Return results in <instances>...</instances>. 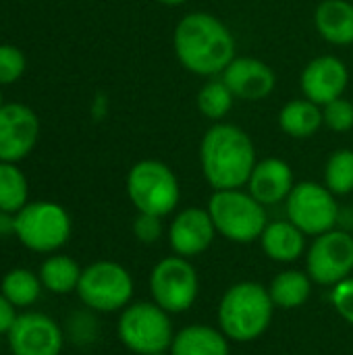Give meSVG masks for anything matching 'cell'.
Here are the masks:
<instances>
[{"mask_svg":"<svg viewBox=\"0 0 353 355\" xmlns=\"http://www.w3.org/2000/svg\"><path fill=\"white\" fill-rule=\"evenodd\" d=\"M216 235V227L210 218L208 210L202 208H185L181 210L169 231V239L177 256L189 258L206 252Z\"/></svg>","mask_w":353,"mask_h":355,"instance_id":"cell-16","label":"cell"},{"mask_svg":"<svg viewBox=\"0 0 353 355\" xmlns=\"http://www.w3.org/2000/svg\"><path fill=\"white\" fill-rule=\"evenodd\" d=\"M275 304L260 283H237L221 300L218 322L223 333L233 341L258 339L273 320Z\"/></svg>","mask_w":353,"mask_h":355,"instance_id":"cell-3","label":"cell"},{"mask_svg":"<svg viewBox=\"0 0 353 355\" xmlns=\"http://www.w3.org/2000/svg\"><path fill=\"white\" fill-rule=\"evenodd\" d=\"M119 339L133 354L152 355L166 352L175 339L169 312H164L158 304L148 302L129 306L119 320Z\"/></svg>","mask_w":353,"mask_h":355,"instance_id":"cell-7","label":"cell"},{"mask_svg":"<svg viewBox=\"0 0 353 355\" xmlns=\"http://www.w3.org/2000/svg\"><path fill=\"white\" fill-rule=\"evenodd\" d=\"M331 300H333L335 310H337L347 322H352L353 324V279L347 277L345 281L337 283V285H335V291H333V295H331Z\"/></svg>","mask_w":353,"mask_h":355,"instance_id":"cell-31","label":"cell"},{"mask_svg":"<svg viewBox=\"0 0 353 355\" xmlns=\"http://www.w3.org/2000/svg\"><path fill=\"white\" fill-rule=\"evenodd\" d=\"M81 268L79 264L69 258V256H52L40 266V281L42 285L58 295L71 293L77 289L79 279H81Z\"/></svg>","mask_w":353,"mask_h":355,"instance_id":"cell-22","label":"cell"},{"mask_svg":"<svg viewBox=\"0 0 353 355\" xmlns=\"http://www.w3.org/2000/svg\"><path fill=\"white\" fill-rule=\"evenodd\" d=\"M287 216L304 235H322L331 231L339 218L335 193L327 185L304 181L293 185L287 196Z\"/></svg>","mask_w":353,"mask_h":355,"instance_id":"cell-9","label":"cell"},{"mask_svg":"<svg viewBox=\"0 0 353 355\" xmlns=\"http://www.w3.org/2000/svg\"><path fill=\"white\" fill-rule=\"evenodd\" d=\"M15 235L31 252H54L67 243L71 218L67 210L54 202L25 204L15 214Z\"/></svg>","mask_w":353,"mask_h":355,"instance_id":"cell-6","label":"cell"},{"mask_svg":"<svg viewBox=\"0 0 353 355\" xmlns=\"http://www.w3.org/2000/svg\"><path fill=\"white\" fill-rule=\"evenodd\" d=\"M8 347L12 355H60L62 333L60 327L44 314H21L8 331Z\"/></svg>","mask_w":353,"mask_h":355,"instance_id":"cell-12","label":"cell"},{"mask_svg":"<svg viewBox=\"0 0 353 355\" xmlns=\"http://www.w3.org/2000/svg\"><path fill=\"white\" fill-rule=\"evenodd\" d=\"M262 250L275 262H295L306 245L304 233L291 220L268 223L260 235Z\"/></svg>","mask_w":353,"mask_h":355,"instance_id":"cell-19","label":"cell"},{"mask_svg":"<svg viewBox=\"0 0 353 355\" xmlns=\"http://www.w3.org/2000/svg\"><path fill=\"white\" fill-rule=\"evenodd\" d=\"M17 320V314H15V306L0 293V335H8V331L12 329Z\"/></svg>","mask_w":353,"mask_h":355,"instance_id":"cell-32","label":"cell"},{"mask_svg":"<svg viewBox=\"0 0 353 355\" xmlns=\"http://www.w3.org/2000/svg\"><path fill=\"white\" fill-rule=\"evenodd\" d=\"M310 291H312L310 279L300 270H285L277 275L268 289L273 304L285 310L306 304V300L310 297Z\"/></svg>","mask_w":353,"mask_h":355,"instance_id":"cell-23","label":"cell"},{"mask_svg":"<svg viewBox=\"0 0 353 355\" xmlns=\"http://www.w3.org/2000/svg\"><path fill=\"white\" fill-rule=\"evenodd\" d=\"M179 62L193 75L214 77L235 58V37L231 29L210 12L185 15L173 33Z\"/></svg>","mask_w":353,"mask_h":355,"instance_id":"cell-1","label":"cell"},{"mask_svg":"<svg viewBox=\"0 0 353 355\" xmlns=\"http://www.w3.org/2000/svg\"><path fill=\"white\" fill-rule=\"evenodd\" d=\"M322 125V108L308 98H295L287 102L279 112V127L283 133L295 139L312 137Z\"/></svg>","mask_w":353,"mask_h":355,"instance_id":"cell-20","label":"cell"},{"mask_svg":"<svg viewBox=\"0 0 353 355\" xmlns=\"http://www.w3.org/2000/svg\"><path fill=\"white\" fill-rule=\"evenodd\" d=\"M25 71V56L17 46L0 44V85L15 83Z\"/></svg>","mask_w":353,"mask_h":355,"instance_id":"cell-29","label":"cell"},{"mask_svg":"<svg viewBox=\"0 0 353 355\" xmlns=\"http://www.w3.org/2000/svg\"><path fill=\"white\" fill-rule=\"evenodd\" d=\"M350 83V71L337 56H318L302 71V92L308 100L325 106L343 96Z\"/></svg>","mask_w":353,"mask_h":355,"instance_id":"cell-14","label":"cell"},{"mask_svg":"<svg viewBox=\"0 0 353 355\" xmlns=\"http://www.w3.org/2000/svg\"><path fill=\"white\" fill-rule=\"evenodd\" d=\"M152 355H166L164 352H160V354H152Z\"/></svg>","mask_w":353,"mask_h":355,"instance_id":"cell-36","label":"cell"},{"mask_svg":"<svg viewBox=\"0 0 353 355\" xmlns=\"http://www.w3.org/2000/svg\"><path fill=\"white\" fill-rule=\"evenodd\" d=\"M15 233V216L10 218L8 212H0V237Z\"/></svg>","mask_w":353,"mask_h":355,"instance_id":"cell-33","label":"cell"},{"mask_svg":"<svg viewBox=\"0 0 353 355\" xmlns=\"http://www.w3.org/2000/svg\"><path fill=\"white\" fill-rule=\"evenodd\" d=\"M210 218L216 231L237 243L260 239L268 220L264 204L241 189H218L208 202Z\"/></svg>","mask_w":353,"mask_h":355,"instance_id":"cell-4","label":"cell"},{"mask_svg":"<svg viewBox=\"0 0 353 355\" xmlns=\"http://www.w3.org/2000/svg\"><path fill=\"white\" fill-rule=\"evenodd\" d=\"M40 133L37 116L25 104L0 108V162H19L35 146Z\"/></svg>","mask_w":353,"mask_h":355,"instance_id":"cell-13","label":"cell"},{"mask_svg":"<svg viewBox=\"0 0 353 355\" xmlns=\"http://www.w3.org/2000/svg\"><path fill=\"white\" fill-rule=\"evenodd\" d=\"M133 233L141 243H154L162 235V220L160 216L139 212L137 218L133 220Z\"/></svg>","mask_w":353,"mask_h":355,"instance_id":"cell-30","label":"cell"},{"mask_svg":"<svg viewBox=\"0 0 353 355\" xmlns=\"http://www.w3.org/2000/svg\"><path fill=\"white\" fill-rule=\"evenodd\" d=\"M353 270V237L345 231H327L308 252V275L320 285H337Z\"/></svg>","mask_w":353,"mask_h":355,"instance_id":"cell-11","label":"cell"},{"mask_svg":"<svg viewBox=\"0 0 353 355\" xmlns=\"http://www.w3.org/2000/svg\"><path fill=\"white\" fill-rule=\"evenodd\" d=\"M250 193L264 206L287 200L293 189V171L281 158H264L256 162L248 181Z\"/></svg>","mask_w":353,"mask_h":355,"instance_id":"cell-17","label":"cell"},{"mask_svg":"<svg viewBox=\"0 0 353 355\" xmlns=\"http://www.w3.org/2000/svg\"><path fill=\"white\" fill-rule=\"evenodd\" d=\"M318 33L335 46L353 44V4L347 0H322L314 12Z\"/></svg>","mask_w":353,"mask_h":355,"instance_id":"cell-18","label":"cell"},{"mask_svg":"<svg viewBox=\"0 0 353 355\" xmlns=\"http://www.w3.org/2000/svg\"><path fill=\"white\" fill-rule=\"evenodd\" d=\"M223 81L229 85L235 98L258 102L273 94L277 85L275 71L260 58L239 56L223 71Z\"/></svg>","mask_w":353,"mask_h":355,"instance_id":"cell-15","label":"cell"},{"mask_svg":"<svg viewBox=\"0 0 353 355\" xmlns=\"http://www.w3.org/2000/svg\"><path fill=\"white\" fill-rule=\"evenodd\" d=\"M200 162L206 181L218 189H241L248 185L256 166L252 137L237 125H212L200 144Z\"/></svg>","mask_w":353,"mask_h":355,"instance_id":"cell-2","label":"cell"},{"mask_svg":"<svg viewBox=\"0 0 353 355\" xmlns=\"http://www.w3.org/2000/svg\"><path fill=\"white\" fill-rule=\"evenodd\" d=\"M42 291V281L27 268H15L4 275L0 283V293L15 306V308H27L35 304Z\"/></svg>","mask_w":353,"mask_h":355,"instance_id":"cell-24","label":"cell"},{"mask_svg":"<svg viewBox=\"0 0 353 355\" xmlns=\"http://www.w3.org/2000/svg\"><path fill=\"white\" fill-rule=\"evenodd\" d=\"M77 293L81 302L98 312L125 308L133 295L131 275L117 262H96L81 272Z\"/></svg>","mask_w":353,"mask_h":355,"instance_id":"cell-8","label":"cell"},{"mask_svg":"<svg viewBox=\"0 0 353 355\" xmlns=\"http://www.w3.org/2000/svg\"><path fill=\"white\" fill-rule=\"evenodd\" d=\"M233 100L235 96L223 79H210L198 92V110L210 121H221L233 108Z\"/></svg>","mask_w":353,"mask_h":355,"instance_id":"cell-26","label":"cell"},{"mask_svg":"<svg viewBox=\"0 0 353 355\" xmlns=\"http://www.w3.org/2000/svg\"><path fill=\"white\" fill-rule=\"evenodd\" d=\"M127 196L137 212L166 216L179 204V181L160 160H139L127 175Z\"/></svg>","mask_w":353,"mask_h":355,"instance_id":"cell-5","label":"cell"},{"mask_svg":"<svg viewBox=\"0 0 353 355\" xmlns=\"http://www.w3.org/2000/svg\"><path fill=\"white\" fill-rule=\"evenodd\" d=\"M27 204V179L15 162H0V212L17 214Z\"/></svg>","mask_w":353,"mask_h":355,"instance_id":"cell-25","label":"cell"},{"mask_svg":"<svg viewBox=\"0 0 353 355\" xmlns=\"http://www.w3.org/2000/svg\"><path fill=\"white\" fill-rule=\"evenodd\" d=\"M325 183L335 196L353 191V150H337L329 156L325 166Z\"/></svg>","mask_w":353,"mask_h":355,"instance_id":"cell-27","label":"cell"},{"mask_svg":"<svg viewBox=\"0 0 353 355\" xmlns=\"http://www.w3.org/2000/svg\"><path fill=\"white\" fill-rule=\"evenodd\" d=\"M2 106H4V104H2V96H0V108H2Z\"/></svg>","mask_w":353,"mask_h":355,"instance_id":"cell-35","label":"cell"},{"mask_svg":"<svg viewBox=\"0 0 353 355\" xmlns=\"http://www.w3.org/2000/svg\"><path fill=\"white\" fill-rule=\"evenodd\" d=\"M171 355H229V345L216 329L193 324L173 339Z\"/></svg>","mask_w":353,"mask_h":355,"instance_id":"cell-21","label":"cell"},{"mask_svg":"<svg viewBox=\"0 0 353 355\" xmlns=\"http://www.w3.org/2000/svg\"><path fill=\"white\" fill-rule=\"evenodd\" d=\"M198 272L183 256L160 260L150 275L154 304L169 314L189 310L198 297Z\"/></svg>","mask_w":353,"mask_h":355,"instance_id":"cell-10","label":"cell"},{"mask_svg":"<svg viewBox=\"0 0 353 355\" xmlns=\"http://www.w3.org/2000/svg\"><path fill=\"white\" fill-rule=\"evenodd\" d=\"M160 4H166V6H179V4H183V2H187V0H158Z\"/></svg>","mask_w":353,"mask_h":355,"instance_id":"cell-34","label":"cell"},{"mask_svg":"<svg viewBox=\"0 0 353 355\" xmlns=\"http://www.w3.org/2000/svg\"><path fill=\"white\" fill-rule=\"evenodd\" d=\"M322 123L335 133H345V131L353 129V104L343 96L325 104L322 106Z\"/></svg>","mask_w":353,"mask_h":355,"instance_id":"cell-28","label":"cell"}]
</instances>
